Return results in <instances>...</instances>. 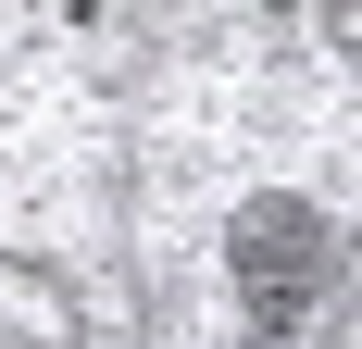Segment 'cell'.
Returning <instances> with one entry per match:
<instances>
[{
    "instance_id": "obj_1",
    "label": "cell",
    "mask_w": 362,
    "mask_h": 349,
    "mask_svg": "<svg viewBox=\"0 0 362 349\" xmlns=\"http://www.w3.org/2000/svg\"><path fill=\"white\" fill-rule=\"evenodd\" d=\"M325 287H337V225H325L313 187H250L225 212V300H238L250 337L288 349L300 324L325 312Z\"/></svg>"
},
{
    "instance_id": "obj_2",
    "label": "cell",
    "mask_w": 362,
    "mask_h": 349,
    "mask_svg": "<svg viewBox=\"0 0 362 349\" xmlns=\"http://www.w3.org/2000/svg\"><path fill=\"white\" fill-rule=\"evenodd\" d=\"M313 37H325L337 63H350V75H362V13H350V0H337V13H325V25H313Z\"/></svg>"
},
{
    "instance_id": "obj_3",
    "label": "cell",
    "mask_w": 362,
    "mask_h": 349,
    "mask_svg": "<svg viewBox=\"0 0 362 349\" xmlns=\"http://www.w3.org/2000/svg\"><path fill=\"white\" fill-rule=\"evenodd\" d=\"M238 349H275V337H238Z\"/></svg>"
}]
</instances>
